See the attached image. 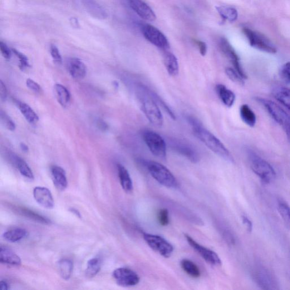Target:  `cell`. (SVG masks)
<instances>
[{"label": "cell", "instance_id": "cell-10", "mask_svg": "<svg viewBox=\"0 0 290 290\" xmlns=\"http://www.w3.org/2000/svg\"><path fill=\"white\" fill-rule=\"evenodd\" d=\"M142 32L146 40L154 46L163 50L169 48L170 44L167 37L159 29L151 25L145 24L142 28Z\"/></svg>", "mask_w": 290, "mask_h": 290}, {"label": "cell", "instance_id": "cell-48", "mask_svg": "<svg viewBox=\"0 0 290 290\" xmlns=\"http://www.w3.org/2000/svg\"><path fill=\"white\" fill-rule=\"evenodd\" d=\"M97 125L99 127L101 130L105 131L108 130V125L105 123V122L102 120H98L97 122Z\"/></svg>", "mask_w": 290, "mask_h": 290}, {"label": "cell", "instance_id": "cell-16", "mask_svg": "<svg viewBox=\"0 0 290 290\" xmlns=\"http://www.w3.org/2000/svg\"><path fill=\"white\" fill-rule=\"evenodd\" d=\"M67 67L71 76L75 79H83L86 75V67L79 58L69 59L67 62Z\"/></svg>", "mask_w": 290, "mask_h": 290}, {"label": "cell", "instance_id": "cell-8", "mask_svg": "<svg viewBox=\"0 0 290 290\" xmlns=\"http://www.w3.org/2000/svg\"><path fill=\"white\" fill-rule=\"evenodd\" d=\"M143 237L147 244L162 256L169 258L173 254L174 250L173 245L160 236L144 233Z\"/></svg>", "mask_w": 290, "mask_h": 290}, {"label": "cell", "instance_id": "cell-30", "mask_svg": "<svg viewBox=\"0 0 290 290\" xmlns=\"http://www.w3.org/2000/svg\"><path fill=\"white\" fill-rule=\"evenodd\" d=\"M58 268L61 278L68 280L73 271V263L70 259H62L58 263Z\"/></svg>", "mask_w": 290, "mask_h": 290}, {"label": "cell", "instance_id": "cell-25", "mask_svg": "<svg viewBox=\"0 0 290 290\" xmlns=\"http://www.w3.org/2000/svg\"><path fill=\"white\" fill-rule=\"evenodd\" d=\"M16 104L21 114L29 123L35 124L38 121L39 117L30 106L18 101H16Z\"/></svg>", "mask_w": 290, "mask_h": 290}, {"label": "cell", "instance_id": "cell-40", "mask_svg": "<svg viewBox=\"0 0 290 290\" xmlns=\"http://www.w3.org/2000/svg\"><path fill=\"white\" fill-rule=\"evenodd\" d=\"M158 219L159 224L162 226H167L170 223L169 213L166 209H161L158 211Z\"/></svg>", "mask_w": 290, "mask_h": 290}, {"label": "cell", "instance_id": "cell-51", "mask_svg": "<svg viewBox=\"0 0 290 290\" xmlns=\"http://www.w3.org/2000/svg\"><path fill=\"white\" fill-rule=\"evenodd\" d=\"M20 147H21V150L25 152H27L28 151V147L26 144H24V143H21L20 144Z\"/></svg>", "mask_w": 290, "mask_h": 290}, {"label": "cell", "instance_id": "cell-6", "mask_svg": "<svg viewBox=\"0 0 290 290\" xmlns=\"http://www.w3.org/2000/svg\"><path fill=\"white\" fill-rule=\"evenodd\" d=\"M255 100L264 106L273 119L282 126L287 135L290 136V116L287 113L272 101L262 98H256Z\"/></svg>", "mask_w": 290, "mask_h": 290}, {"label": "cell", "instance_id": "cell-3", "mask_svg": "<svg viewBox=\"0 0 290 290\" xmlns=\"http://www.w3.org/2000/svg\"><path fill=\"white\" fill-rule=\"evenodd\" d=\"M140 88L141 93L139 98L145 115L151 124L156 127L162 126L164 119L158 105L147 92L145 86L141 85Z\"/></svg>", "mask_w": 290, "mask_h": 290}, {"label": "cell", "instance_id": "cell-42", "mask_svg": "<svg viewBox=\"0 0 290 290\" xmlns=\"http://www.w3.org/2000/svg\"><path fill=\"white\" fill-rule=\"evenodd\" d=\"M282 80L287 83H290V62H286L281 68L280 71Z\"/></svg>", "mask_w": 290, "mask_h": 290}, {"label": "cell", "instance_id": "cell-46", "mask_svg": "<svg viewBox=\"0 0 290 290\" xmlns=\"http://www.w3.org/2000/svg\"><path fill=\"white\" fill-rule=\"evenodd\" d=\"M197 46H198L199 49V51L201 55L205 56L206 53H207L208 47L206 44L201 41H195Z\"/></svg>", "mask_w": 290, "mask_h": 290}, {"label": "cell", "instance_id": "cell-26", "mask_svg": "<svg viewBox=\"0 0 290 290\" xmlns=\"http://www.w3.org/2000/svg\"><path fill=\"white\" fill-rule=\"evenodd\" d=\"M28 236L27 230L22 228H16L7 231L3 234V238L7 242L16 243Z\"/></svg>", "mask_w": 290, "mask_h": 290}, {"label": "cell", "instance_id": "cell-35", "mask_svg": "<svg viewBox=\"0 0 290 290\" xmlns=\"http://www.w3.org/2000/svg\"><path fill=\"white\" fill-rule=\"evenodd\" d=\"M19 213L24 216V217L35 220L36 222L43 224H50L51 223V220H50V219L43 217V216L41 215L40 214L34 212L33 210L23 208L19 209Z\"/></svg>", "mask_w": 290, "mask_h": 290}, {"label": "cell", "instance_id": "cell-7", "mask_svg": "<svg viewBox=\"0 0 290 290\" xmlns=\"http://www.w3.org/2000/svg\"><path fill=\"white\" fill-rule=\"evenodd\" d=\"M243 31L246 36L250 46L268 53H277V48L276 46L264 34L248 28H244Z\"/></svg>", "mask_w": 290, "mask_h": 290}, {"label": "cell", "instance_id": "cell-34", "mask_svg": "<svg viewBox=\"0 0 290 290\" xmlns=\"http://www.w3.org/2000/svg\"><path fill=\"white\" fill-rule=\"evenodd\" d=\"M278 210L285 225L290 230V206L281 200L278 203Z\"/></svg>", "mask_w": 290, "mask_h": 290}, {"label": "cell", "instance_id": "cell-13", "mask_svg": "<svg viewBox=\"0 0 290 290\" xmlns=\"http://www.w3.org/2000/svg\"><path fill=\"white\" fill-rule=\"evenodd\" d=\"M219 47L224 55L229 59L230 62L232 63L235 70L237 71L245 80H246L247 76L243 70L242 66H241L240 58L237 52H236L234 48L231 45L227 39L224 38L221 39L219 42Z\"/></svg>", "mask_w": 290, "mask_h": 290}, {"label": "cell", "instance_id": "cell-17", "mask_svg": "<svg viewBox=\"0 0 290 290\" xmlns=\"http://www.w3.org/2000/svg\"><path fill=\"white\" fill-rule=\"evenodd\" d=\"M51 178L56 188L61 191L66 189L68 180L66 173L61 167L53 166L51 169Z\"/></svg>", "mask_w": 290, "mask_h": 290}, {"label": "cell", "instance_id": "cell-22", "mask_svg": "<svg viewBox=\"0 0 290 290\" xmlns=\"http://www.w3.org/2000/svg\"><path fill=\"white\" fill-rule=\"evenodd\" d=\"M57 101L60 105L65 108L70 106L71 95L68 88L60 83H56L54 86Z\"/></svg>", "mask_w": 290, "mask_h": 290}, {"label": "cell", "instance_id": "cell-5", "mask_svg": "<svg viewBox=\"0 0 290 290\" xmlns=\"http://www.w3.org/2000/svg\"><path fill=\"white\" fill-rule=\"evenodd\" d=\"M142 138L152 154L157 158L165 159L167 155V143L160 135L154 131L144 130Z\"/></svg>", "mask_w": 290, "mask_h": 290}, {"label": "cell", "instance_id": "cell-31", "mask_svg": "<svg viewBox=\"0 0 290 290\" xmlns=\"http://www.w3.org/2000/svg\"><path fill=\"white\" fill-rule=\"evenodd\" d=\"M255 279L260 286L264 289H273L274 282L272 276L265 270H261L257 271L255 275Z\"/></svg>", "mask_w": 290, "mask_h": 290}, {"label": "cell", "instance_id": "cell-11", "mask_svg": "<svg viewBox=\"0 0 290 290\" xmlns=\"http://www.w3.org/2000/svg\"><path fill=\"white\" fill-rule=\"evenodd\" d=\"M113 277L118 285L125 287L135 286L140 281V278L137 273L126 268L115 269L113 272Z\"/></svg>", "mask_w": 290, "mask_h": 290}, {"label": "cell", "instance_id": "cell-37", "mask_svg": "<svg viewBox=\"0 0 290 290\" xmlns=\"http://www.w3.org/2000/svg\"><path fill=\"white\" fill-rule=\"evenodd\" d=\"M225 73L229 79L233 82L241 86L245 84L244 78L241 76L240 74L235 69L226 68Z\"/></svg>", "mask_w": 290, "mask_h": 290}, {"label": "cell", "instance_id": "cell-24", "mask_svg": "<svg viewBox=\"0 0 290 290\" xmlns=\"http://www.w3.org/2000/svg\"><path fill=\"white\" fill-rule=\"evenodd\" d=\"M164 62L167 72L171 76L178 75L179 66L176 57L171 52L166 53L164 57Z\"/></svg>", "mask_w": 290, "mask_h": 290}, {"label": "cell", "instance_id": "cell-4", "mask_svg": "<svg viewBox=\"0 0 290 290\" xmlns=\"http://www.w3.org/2000/svg\"><path fill=\"white\" fill-rule=\"evenodd\" d=\"M250 168L265 183H271L276 178V171L267 160L253 153L249 155Z\"/></svg>", "mask_w": 290, "mask_h": 290}, {"label": "cell", "instance_id": "cell-1", "mask_svg": "<svg viewBox=\"0 0 290 290\" xmlns=\"http://www.w3.org/2000/svg\"><path fill=\"white\" fill-rule=\"evenodd\" d=\"M187 120L197 138L220 158L230 163H234V159L230 151L217 137L206 130L199 120L192 116H188Z\"/></svg>", "mask_w": 290, "mask_h": 290}, {"label": "cell", "instance_id": "cell-36", "mask_svg": "<svg viewBox=\"0 0 290 290\" xmlns=\"http://www.w3.org/2000/svg\"><path fill=\"white\" fill-rule=\"evenodd\" d=\"M146 91L149 93L150 95L153 98V100L156 102L157 104L163 108V109L167 112V114L171 117L172 119L176 120V116L173 110L171 108L166 104V102L160 98L159 96L156 94V93L149 89L146 86H145Z\"/></svg>", "mask_w": 290, "mask_h": 290}, {"label": "cell", "instance_id": "cell-29", "mask_svg": "<svg viewBox=\"0 0 290 290\" xmlns=\"http://www.w3.org/2000/svg\"><path fill=\"white\" fill-rule=\"evenodd\" d=\"M215 8L223 21L233 23L237 20L238 12L235 8L228 6H218Z\"/></svg>", "mask_w": 290, "mask_h": 290}, {"label": "cell", "instance_id": "cell-20", "mask_svg": "<svg viewBox=\"0 0 290 290\" xmlns=\"http://www.w3.org/2000/svg\"><path fill=\"white\" fill-rule=\"evenodd\" d=\"M215 90L219 99L225 106L232 107L234 105L236 96L232 90L222 84L216 86Z\"/></svg>", "mask_w": 290, "mask_h": 290}, {"label": "cell", "instance_id": "cell-41", "mask_svg": "<svg viewBox=\"0 0 290 290\" xmlns=\"http://www.w3.org/2000/svg\"><path fill=\"white\" fill-rule=\"evenodd\" d=\"M50 52L54 62L58 63V65H61L62 62V57L60 51L55 44H52L51 46Z\"/></svg>", "mask_w": 290, "mask_h": 290}, {"label": "cell", "instance_id": "cell-49", "mask_svg": "<svg viewBox=\"0 0 290 290\" xmlns=\"http://www.w3.org/2000/svg\"><path fill=\"white\" fill-rule=\"evenodd\" d=\"M9 289V285L6 281H1L0 282V289L8 290Z\"/></svg>", "mask_w": 290, "mask_h": 290}, {"label": "cell", "instance_id": "cell-2", "mask_svg": "<svg viewBox=\"0 0 290 290\" xmlns=\"http://www.w3.org/2000/svg\"><path fill=\"white\" fill-rule=\"evenodd\" d=\"M142 163L152 178L160 185L171 189L178 188V180L166 167L155 161L144 160Z\"/></svg>", "mask_w": 290, "mask_h": 290}, {"label": "cell", "instance_id": "cell-14", "mask_svg": "<svg viewBox=\"0 0 290 290\" xmlns=\"http://www.w3.org/2000/svg\"><path fill=\"white\" fill-rule=\"evenodd\" d=\"M127 2L133 11L144 20L150 22L155 20L154 12L143 0H127Z\"/></svg>", "mask_w": 290, "mask_h": 290}, {"label": "cell", "instance_id": "cell-9", "mask_svg": "<svg viewBox=\"0 0 290 290\" xmlns=\"http://www.w3.org/2000/svg\"><path fill=\"white\" fill-rule=\"evenodd\" d=\"M168 145L172 150L183 156L192 163L196 164L200 160V155L195 147L188 142L178 139H170Z\"/></svg>", "mask_w": 290, "mask_h": 290}, {"label": "cell", "instance_id": "cell-44", "mask_svg": "<svg viewBox=\"0 0 290 290\" xmlns=\"http://www.w3.org/2000/svg\"><path fill=\"white\" fill-rule=\"evenodd\" d=\"M26 85L29 89L36 92H39L41 91V87L40 85L36 82L31 79H29V78L26 80Z\"/></svg>", "mask_w": 290, "mask_h": 290}, {"label": "cell", "instance_id": "cell-38", "mask_svg": "<svg viewBox=\"0 0 290 290\" xmlns=\"http://www.w3.org/2000/svg\"><path fill=\"white\" fill-rule=\"evenodd\" d=\"M12 52L14 53V55H16L19 59V67L21 70H25L26 68L30 66H29L28 58L26 56L24 55V54L16 50V49H12Z\"/></svg>", "mask_w": 290, "mask_h": 290}, {"label": "cell", "instance_id": "cell-15", "mask_svg": "<svg viewBox=\"0 0 290 290\" xmlns=\"http://www.w3.org/2000/svg\"><path fill=\"white\" fill-rule=\"evenodd\" d=\"M34 198L37 202L43 208L51 209L54 207V200L50 190L46 188L37 186L33 190Z\"/></svg>", "mask_w": 290, "mask_h": 290}, {"label": "cell", "instance_id": "cell-39", "mask_svg": "<svg viewBox=\"0 0 290 290\" xmlns=\"http://www.w3.org/2000/svg\"><path fill=\"white\" fill-rule=\"evenodd\" d=\"M0 117H1L3 123L6 125L9 131H14L16 130V124L6 112L2 111L0 113Z\"/></svg>", "mask_w": 290, "mask_h": 290}, {"label": "cell", "instance_id": "cell-33", "mask_svg": "<svg viewBox=\"0 0 290 290\" xmlns=\"http://www.w3.org/2000/svg\"><path fill=\"white\" fill-rule=\"evenodd\" d=\"M102 262L100 258H93L88 262L86 269V276L92 278L96 276L101 268Z\"/></svg>", "mask_w": 290, "mask_h": 290}, {"label": "cell", "instance_id": "cell-19", "mask_svg": "<svg viewBox=\"0 0 290 290\" xmlns=\"http://www.w3.org/2000/svg\"><path fill=\"white\" fill-rule=\"evenodd\" d=\"M117 167L118 176H119L122 188L126 193H131L134 189V185H133L132 180L128 171L121 164L117 165Z\"/></svg>", "mask_w": 290, "mask_h": 290}, {"label": "cell", "instance_id": "cell-23", "mask_svg": "<svg viewBox=\"0 0 290 290\" xmlns=\"http://www.w3.org/2000/svg\"><path fill=\"white\" fill-rule=\"evenodd\" d=\"M272 94L276 99L290 111V89L279 86L274 88Z\"/></svg>", "mask_w": 290, "mask_h": 290}, {"label": "cell", "instance_id": "cell-45", "mask_svg": "<svg viewBox=\"0 0 290 290\" xmlns=\"http://www.w3.org/2000/svg\"><path fill=\"white\" fill-rule=\"evenodd\" d=\"M8 91L6 86L5 85L3 82L0 81V98L3 102H6L7 99Z\"/></svg>", "mask_w": 290, "mask_h": 290}, {"label": "cell", "instance_id": "cell-32", "mask_svg": "<svg viewBox=\"0 0 290 290\" xmlns=\"http://www.w3.org/2000/svg\"><path fill=\"white\" fill-rule=\"evenodd\" d=\"M181 268L191 277L199 278L201 276L200 270L195 263L188 259L182 260L180 263Z\"/></svg>", "mask_w": 290, "mask_h": 290}, {"label": "cell", "instance_id": "cell-43", "mask_svg": "<svg viewBox=\"0 0 290 290\" xmlns=\"http://www.w3.org/2000/svg\"><path fill=\"white\" fill-rule=\"evenodd\" d=\"M0 51L5 58L9 59L12 57V51L10 50L7 44L3 42H0Z\"/></svg>", "mask_w": 290, "mask_h": 290}, {"label": "cell", "instance_id": "cell-28", "mask_svg": "<svg viewBox=\"0 0 290 290\" xmlns=\"http://www.w3.org/2000/svg\"><path fill=\"white\" fill-rule=\"evenodd\" d=\"M12 161L22 176L29 180H34L33 171L25 161L17 155L12 156Z\"/></svg>", "mask_w": 290, "mask_h": 290}, {"label": "cell", "instance_id": "cell-47", "mask_svg": "<svg viewBox=\"0 0 290 290\" xmlns=\"http://www.w3.org/2000/svg\"><path fill=\"white\" fill-rule=\"evenodd\" d=\"M242 219L243 224L246 228L248 233H251L253 230V223L252 221L250 220L246 216L242 215Z\"/></svg>", "mask_w": 290, "mask_h": 290}, {"label": "cell", "instance_id": "cell-50", "mask_svg": "<svg viewBox=\"0 0 290 290\" xmlns=\"http://www.w3.org/2000/svg\"><path fill=\"white\" fill-rule=\"evenodd\" d=\"M70 211L72 213L75 214L78 218H81L82 217L80 211L76 209L72 208L70 209Z\"/></svg>", "mask_w": 290, "mask_h": 290}, {"label": "cell", "instance_id": "cell-27", "mask_svg": "<svg viewBox=\"0 0 290 290\" xmlns=\"http://www.w3.org/2000/svg\"><path fill=\"white\" fill-rule=\"evenodd\" d=\"M240 115L244 123L250 127H254L256 123V116L247 105H243L240 107Z\"/></svg>", "mask_w": 290, "mask_h": 290}, {"label": "cell", "instance_id": "cell-21", "mask_svg": "<svg viewBox=\"0 0 290 290\" xmlns=\"http://www.w3.org/2000/svg\"><path fill=\"white\" fill-rule=\"evenodd\" d=\"M83 3L87 11L92 16L99 19H106L107 18V14L105 10L95 0H83Z\"/></svg>", "mask_w": 290, "mask_h": 290}, {"label": "cell", "instance_id": "cell-12", "mask_svg": "<svg viewBox=\"0 0 290 290\" xmlns=\"http://www.w3.org/2000/svg\"><path fill=\"white\" fill-rule=\"evenodd\" d=\"M185 237L190 246L198 253L206 262L213 266H220L222 265V261L219 255L213 250L203 246L187 234H185Z\"/></svg>", "mask_w": 290, "mask_h": 290}, {"label": "cell", "instance_id": "cell-18", "mask_svg": "<svg viewBox=\"0 0 290 290\" xmlns=\"http://www.w3.org/2000/svg\"><path fill=\"white\" fill-rule=\"evenodd\" d=\"M0 262L2 263L19 266L21 264V258L11 249L1 246L0 248Z\"/></svg>", "mask_w": 290, "mask_h": 290}]
</instances>
